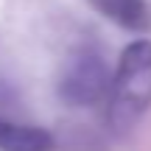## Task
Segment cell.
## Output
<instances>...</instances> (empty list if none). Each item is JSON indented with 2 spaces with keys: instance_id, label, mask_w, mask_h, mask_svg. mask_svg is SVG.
<instances>
[{
  "instance_id": "obj_1",
  "label": "cell",
  "mask_w": 151,
  "mask_h": 151,
  "mask_svg": "<svg viewBox=\"0 0 151 151\" xmlns=\"http://www.w3.org/2000/svg\"><path fill=\"white\" fill-rule=\"evenodd\" d=\"M151 106V42L137 39L123 50L109 87V126L118 134L134 129Z\"/></svg>"
},
{
  "instance_id": "obj_2",
  "label": "cell",
  "mask_w": 151,
  "mask_h": 151,
  "mask_svg": "<svg viewBox=\"0 0 151 151\" xmlns=\"http://www.w3.org/2000/svg\"><path fill=\"white\" fill-rule=\"evenodd\" d=\"M112 76L95 50H76L59 76V98L70 106H95L109 95Z\"/></svg>"
},
{
  "instance_id": "obj_3",
  "label": "cell",
  "mask_w": 151,
  "mask_h": 151,
  "mask_svg": "<svg viewBox=\"0 0 151 151\" xmlns=\"http://www.w3.org/2000/svg\"><path fill=\"white\" fill-rule=\"evenodd\" d=\"M0 151H53V134L42 126L0 118Z\"/></svg>"
},
{
  "instance_id": "obj_4",
  "label": "cell",
  "mask_w": 151,
  "mask_h": 151,
  "mask_svg": "<svg viewBox=\"0 0 151 151\" xmlns=\"http://www.w3.org/2000/svg\"><path fill=\"white\" fill-rule=\"evenodd\" d=\"M95 11H101L106 20L118 22L120 28L134 34H146L151 28V9L146 0H90Z\"/></svg>"
}]
</instances>
